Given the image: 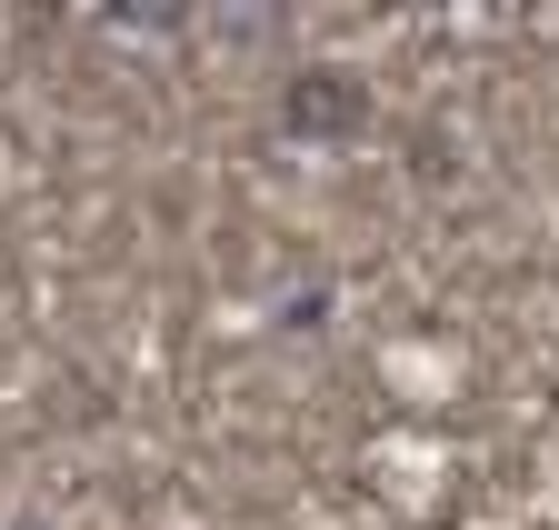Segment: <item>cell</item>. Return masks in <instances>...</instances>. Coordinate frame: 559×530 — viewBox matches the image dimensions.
I'll use <instances>...</instances> for the list:
<instances>
[{"instance_id": "obj_1", "label": "cell", "mask_w": 559, "mask_h": 530, "mask_svg": "<svg viewBox=\"0 0 559 530\" xmlns=\"http://www.w3.org/2000/svg\"><path fill=\"white\" fill-rule=\"evenodd\" d=\"M280 130L290 141H360L370 130V81L340 71V60H310V71L280 81Z\"/></svg>"}, {"instance_id": "obj_2", "label": "cell", "mask_w": 559, "mask_h": 530, "mask_svg": "<svg viewBox=\"0 0 559 530\" xmlns=\"http://www.w3.org/2000/svg\"><path fill=\"white\" fill-rule=\"evenodd\" d=\"M11 530H50V520H11Z\"/></svg>"}]
</instances>
